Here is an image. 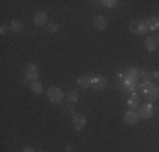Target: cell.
<instances>
[{"instance_id":"ac0fdd59","label":"cell","mask_w":159,"mask_h":152,"mask_svg":"<svg viewBox=\"0 0 159 152\" xmlns=\"http://www.w3.org/2000/svg\"><path fill=\"white\" fill-rule=\"evenodd\" d=\"M31 90L34 91V93L41 95V93H43V85H41L39 81H34V83H31Z\"/></svg>"},{"instance_id":"4316f807","label":"cell","mask_w":159,"mask_h":152,"mask_svg":"<svg viewBox=\"0 0 159 152\" xmlns=\"http://www.w3.org/2000/svg\"><path fill=\"white\" fill-rule=\"evenodd\" d=\"M68 152H70V147H68Z\"/></svg>"},{"instance_id":"ba28073f","label":"cell","mask_w":159,"mask_h":152,"mask_svg":"<svg viewBox=\"0 0 159 152\" xmlns=\"http://www.w3.org/2000/svg\"><path fill=\"white\" fill-rule=\"evenodd\" d=\"M139 120V115L135 110H129V112L124 113V122H125L127 125H135Z\"/></svg>"},{"instance_id":"3957f363","label":"cell","mask_w":159,"mask_h":152,"mask_svg":"<svg viewBox=\"0 0 159 152\" xmlns=\"http://www.w3.org/2000/svg\"><path fill=\"white\" fill-rule=\"evenodd\" d=\"M130 30L134 34H137V36H146V32L149 29H147V22L146 20H134L130 24Z\"/></svg>"},{"instance_id":"2e32d148","label":"cell","mask_w":159,"mask_h":152,"mask_svg":"<svg viewBox=\"0 0 159 152\" xmlns=\"http://www.w3.org/2000/svg\"><path fill=\"white\" fill-rule=\"evenodd\" d=\"M78 98H80V95H78V91H70V93L66 95V100L70 101V103H76L78 101Z\"/></svg>"},{"instance_id":"30bf717a","label":"cell","mask_w":159,"mask_h":152,"mask_svg":"<svg viewBox=\"0 0 159 152\" xmlns=\"http://www.w3.org/2000/svg\"><path fill=\"white\" fill-rule=\"evenodd\" d=\"M144 46H146V51L154 52V51H156V49L159 47L156 36H149V37H146V42H144Z\"/></svg>"},{"instance_id":"7c38bea8","label":"cell","mask_w":159,"mask_h":152,"mask_svg":"<svg viewBox=\"0 0 159 152\" xmlns=\"http://www.w3.org/2000/svg\"><path fill=\"white\" fill-rule=\"evenodd\" d=\"M127 105L130 106V110H139V106H141V98L137 96V93H132L129 95V100H127Z\"/></svg>"},{"instance_id":"5b68a950","label":"cell","mask_w":159,"mask_h":152,"mask_svg":"<svg viewBox=\"0 0 159 152\" xmlns=\"http://www.w3.org/2000/svg\"><path fill=\"white\" fill-rule=\"evenodd\" d=\"M48 96H49V101H52V103H59V101L64 98V93H63L61 88L52 86V88H49V91H48Z\"/></svg>"},{"instance_id":"4fadbf2b","label":"cell","mask_w":159,"mask_h":152,"mask_svg":"<svg viewBox=\"0 0 159 152\" xmlns=\"http://www.w3.org/2000/svg\"><path fill=\"white\" fill-rule=\"evenodd\" d=\"M105 86H107V78H105V76H95L92 88H95L97 91H100V90H103Z\"/></svg>"},{"instance_id":"484cf974","label":"cell","mask_w":159,"mask_h":152,"mask_svg":"<svg viewBox=\"0 0 159 152\" xmlns=\"http://www.w3.org/2000/svg\"><path fill=\"white\" fill-rule=\"evenodd\" d=\"M154 36H156V39H157V44H159V30H157L156 34H154Z\"/></svg>"},{"instance_id":"603a6c76","label":"cell","mask_w":159,"mask_h":152,"mask_svg":"<svg viewBox=\"0 0 159 152\" xmlns=\"http://www.w3.org/2000/svg\"><path fill=\"white\" fill-rule=\"evenodd\" d=\"M7 32H9V25L2 24V25H0V34H7Z\"/></svg>"},{"instance_id":"277c9868","label":"cell","mask_w":159,"mask_h":152,"mask_svg":"<svg viewBox=\"0 0 159 152\" xmlns=\"http://www.w3.org/2000/svg\"><path fill=\"white\" fill-rule=\"evenodd\" d=\"M139 78H141V71H139L137 68H127L125 73H124V79L134 83V85L139 83Z\"/></svg>"},{"instance_id":"8fae6325","label":"cell","mask_w":159,"mask_h":152,"mask_svg":"<svg viewBox=\"0 0 159 152\" xmlns=\"http://www.w3.org/2000/svg\"><path fill=\"white\" fill-rule=\"evenodd\" d=\"M107 25H108V20H107V17H103V15H97V17L93 19V27H95L97 30H103Z\"/></svg>"},{"instance_id":"7a4b0ae2","label":"cell","mask_w":159,"mask_h":152,"mask_svg":"<svg viewBox=\"0 0 159 152\" xmlns=\"http://www.w3.org/2000/svg\"><path fill=\"white\" fill-rule=\"evenodd\" d=\"M37 76H39V68H37V64L29 63L27 68H25L24 79H25V81H29V83H34V81H39V79H37Z\"/></svg>"},{"instance_id":"cb8c5ba5","label":"cell","mask_w":159,"mask_h":152,"mask_svg":"<svg viewBox=\"0 0 159 152\" xmlns=\"http://www.w3.org/2000/svg\"><path fill=\"white\" fill-rule=\"evenodd\" d=\"M152 76H154V78H156L157 81H159V69H157V71H154V74H152Z\"/></svg>"},{"instance_id":"44dd1931","label":"cell","mask_w":159,"mask_h":152,"mask_svg":"<svg viewBox=\"0 0 159 152\" xmlns=\"http://www.w3.org/2000/svg\"><path fill=\"white\" fill-rule=\"evenodd\" d=\"M141 76H142L144 79H146V81H151V78H152V74H151V73H147L146 69H142V71H141Z\"/></svg>"},{"instance_id":"8992f818","label":"cell","mask_w":159,"mask_h":152,"mask_svg":"<svg viewBox=\"0 0 159 152\" xmlns=\"http://www.w3.org/2000/svg\"><path fill=\"white\" fill-rule=\"evenodd\" d=\"M152 112H154L152 103H149V101H147L146 105H141V106H139L137 115H139V118H151V117H152Z\"/></svg>"},{"instance_id":"7402d4cb","label":"cell","mask_w":159,"mask_h":152,"mask_svg":"<svg viewBox=\"0 0 159 152\" xmlns=\"http://www.w3.org/2000/svg\"><path fill=\"white\" fill-rule=\"evenodd\" d=\"M64 108H66V112H70L71 115H75V113H76V112H75V106H73V103H68L66 106H64Z\"/></svg>"},{"instance_id":"52a82bcc","label":"cell","mask_w":159,"mask_h":152,"mask_svg":"<svg viewBox=\"0 0 159 152\" xmlns=\"http://www.w3.org/2000/svg\"><path fill=\"white\" fill-rule=\"evenodd\" d=\"M86 125V117L83 115V113H75L73 115V127H75V130H81L83 127Z\"/></svg>"},{"instance_id":"ffe728a7","label":"cell","mask_w":159,"mask_h":152,"mask_svg":"<svg viewBox=\"0 0 159 152\" xmlns=\"http://www.w3.org/2000/svg\"><path fill=\"white\" fill-rule=\"evenodd\" d=\"M48 30H49V32H56V30H58V24H56V22H49V24H48Z\"/></svg>"},{"instance_id":"9c48e42d","label":"cell","mask_w":159,"mask_h":152,"mask_svg":"<svg viewBox=\"0 0 159 152\" xmlns=\"http://www.w3.org/2000/svg\"><path fill=\"white\" fill-rule=\"evenodd\" d=\"M32 22L36 25H46V22H48V15L46 12H43V10H37V12H34V19H32Z\"/></svg>"},{"instance_id":"6da1fadb","label":"cell","mask_w":159,"mask_h":152,"mask_svg":"<svg viewBox=\"0 0 159 152\" xmlns=\"http://www.w3.org/2000/svg\"><path fill=\"white\" fill-rule=\"evenodd\" d=\"M137 85H139V88L142 90V93L146 95V98H147L149 103H152L154 100L159 98V86L157 85H154V83H151V81H146V79H142L141 83H137Z\"/></svg>"},{"instance_id":"e0dca14e","label":"cell","mask_w":159,"mask_h":152,"mask_svg":"<svg viewBox=\"0 0 159 152\" xmlns=\"http://www.w3.org/2000/svg\"><path fill=\"white\" fill-rule=\"evenodd\" d=\"M10 30H12V32H16V34H19L22 30V24L19 20H12V22H10Z\"/></svg>"},{"instance_id":"9a60e30c","label":"cell","mask_w":159,"mask_h":152,"mask_svg":"<svg viewBox=\"0 0 159 152\" xmlns=\"http://www.w3.org/2000/svg\"><path fill=\"white\" fill-rule=\"evenodd\" d=\"M147 29L149 30H159V17H151L149 20H147Z\"/></svg>"},{"instance_id":"d4e9b609","label":"cell","mask_w":159,"mask_h":152,"mask_svg":"<svg viewBox=\"0 0 159 152\" xmlns=\"http://www.w3.org/2000/svg\"><path fill=\"white\" fill-rule=\"evenodd\" d=\"M22 152H34V150L31 149V147H25V149H24V150H22Z\"/></svg>"},{"instance_id":"d6986e66","label":"cell","mask_w":159,"mask_h":152,"mask_svg":"<svg viewBox=\"0 0 159 152\" xmlns=\"http://www.w3.org/2000/svg\"><path fill=\"white\" fill-rule=\"evenodd\" d=\"M98 3H102V5H105V7H108V9H112V7H115L117 3V0H103V2H98Z\"/></svg>"},{"instance_id":"5bb4252c","label":"cell","mask_w":159,"mask_h":152,"mask_svg":"<svg viewBox=\"0 0 159 152\" xmlns=\"http://www.w3.org/2000/svg\"><path fill=\"white\" fill-rule=\"evenodd\" d=\"M93 79H95V76H83L78 79V85L81 88H90V86H93Z\"/></svg>"}]
</instances>
